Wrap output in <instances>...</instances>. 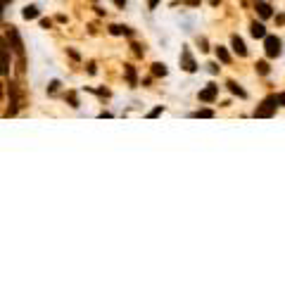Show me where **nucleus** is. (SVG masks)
<instances>
[{
    "mask_svg": "<svg viewBox=\"0 0 285 285\" xmlns=\"http://www.w3.org/2000/svg\"><path fill=\"white\" fill-rule=\"evenodd\" d=\"M183 2H188V5H200V0H183Z\"/></svg>",
    "mask_w": 285,
    "mask_h": 285,
    "instance_id": "5701e85b",
    "label": "nucleus"
},
{
    "mask_svg": "<svg viewBox=\"0 0 285 285\" xmlns=\"http://www.w3.org/2000/svg\"><path fill=\"white\" fill-rule=\"evenodd\" d=\"M254 10H257V15H259L262 19H268L271 15H273V12H271V5L264 2V0H257V2H254Z\"/></svg>",
    "mask_w": 285,
    "mask_h": 285,
    "instance_id": "423d86ee",
    "label": "nucleus"
},
{
    "mask_svg": "<svg viewBox=\"0 0 285 285\" xmlns=\"http://www.w3.org/2000/svg\"><path fill=\"white\" fill-rule=\"evenodd\" d=\"M10 41H12V50L19 55V69H24V45H21V38H19V31L10 26Z\"/></svg>",
    "mask_w": 285,
    "mask_h": 285,
    "instance_id": "f03ea898",
    "label": "nucleus"
},
{
    "mask_svg": "<svg viewBox=\"0 0 285 285\" xmlns=\"http://www.w3.org/2000/svg\"><path fill=\"white\" fill-rule=\"evenodd\" d=\"M124 71H126V79H128V86H136V71H133V67L126 64Z\"/></svg>",
    "mask_w": 285,
    "mask_h": 285,
    "instance_id": "f8f14e48",
    "label": "nucleus"
},
{
    "mask_svg": "<svg viewBox=\"0 0 285 285\" xmlns=\"http://www.w3.org/2000/svg\"><path fill=\"white\" fill-rule=\"evenodd\" d=\"M181 67H183L185 71H190V74L197 71V64H195V60H193V55H190L188 48H183V50H181Z\"/></svg>",
    "mask_w": 285,
    "mask_h": 285,
    "instance_id": "20e7f679",
    "label": "nucleus"
},
{
    "mask_svg": "<svg viewBox=\"0 0 285 285\" xmlns=\"http://www.w3.org/2000/svg\"><path fill=\"white\" fill-rule=\"evenodd\" d=\"M57 86H60V81H53V83H50V93H55V90H57Z\"/></svg>",
    "mask_w": 285,
    "mask_h": 285,
    "instance_id": "412c9836",
    "label": "nucleus"
},
{
    "mask_svg": "<svg viewBox=\"0 0 285 285\" xmlns=\"http://www.w3.org/2000/svg\"><path fill=\"white\" fill-rule=\"evenodd\" d=\"M216 57H219V60L224 62V64H228V62H231V55L226 53V48H221V45L216 48Z\"/></svg>",
    "mask_w": 285,
    "mask_h": 285,
    "instance_id": "9b49d317",
    "label": "nucleus"
},
{
    "mask_svg": "<svg viewBox=\"0 0 285 285\" xmlns=\"http://www.w3.org/2000/svg\"><path fill=\"white\" fill-rule=\"evenodd\" d=\"M254 67H257V71H259V74H264V76H266V74H268V64H266V62H264V60H262V62H257Z\"/></svg>",
    "mask_w": 285,
    "mask_h": 285,
    "instance_id": "dca6fc26",
    "label": "nucleus"
},
{
    "mask_svg": "<svg viewBox=\"0 0 285 285\" xmlns=\"http://www.w3.org/2000/svg\"><path fill=\"white\" fill-rule=\"evenodd\" d=\"M216 95H219V86L209 83L204 90H200V102H214V100H216Z\"/></svg>",
    "mask_w": 285,
    "mask_h": 285,
    "instance_id": "39448f33",
    "label": "nucleus"
},
{
    "mask_svg": "<svg viewBox=\"0 0 285 285\" xmlns=\"http://www.w3.org/2000/svg\"><path fill=\"white\" fill-rule=\"evenodd\" d=\"M231 45H233V50L240 55V57H245V55H247V48H245V43H243V38H240V36H233Z\"/></svg>",
    "mask_w": 285,
    "mask_h": 285,
    "instance_id": "0eeeda50",
    "label": "nucleus"
},
{
    "mask_svg": "<svg viewBox=\"0 0 285 285\" xmlns=\"http://www.w3.org/2000/svg\"><path fill=\"white\" fill-rule=\"evenodd\" d=\"M162 109H164V107H155V109L150 112V117H157V114H162Z\"/></svg>",
    "mask_w": 285,
    "mask_h": 285,
    "instance_id": "aec40b11",
    "label": "nucleus"
},
{
    "mask_svg": "<svg viewBox=\"0 0 285 285\" xmlns=\"http://www.w3.org/2000/svg\"><path fill=\"white\" fill-rule=\"evenodd\" d=\"M21 17H24V19H36V17H38V7H36V5H29V7H24Z\"/></svg>",
    "mask_w": 285,
    "mask_h": 285,
    "instance_id": "1a4fd4ad",
    "label": "nucleus"
},
{
    "mask_svg": "<svg viewBox=\"0 0 285 285\" xmlns=\"http://www.w3.org/2000/svg\"><path fill=\"white\" fill-rule=\"evenodd\" d=\"M10 2H12V0H5V5H10Z\"/></svg>",
    "mask_w": 285,
    "mask_h": 285,
    "instance_id": "393cba45",
    "label": "nucleus"
},
{
    "mask_svg": "<svg viewBox=\"0 0 285 285\" xmlns=\"http://www.w3.org/2000/svg\"><path fill=\"white\" fill-rule=\"evenodd\" d=\"M69 102H71V107H79V100H76V95H74V93H69Z\"/></svg>",
    "mask_w": 285,
    "mask_h": 285,
    "instance_id": "a211bd4d",
    "label": "nucleus"
},
{
    "mask_svg": "<svg viewBox=\"0 0 285 285\" xmlns=\"http://www.w3.org/2000/svg\"><path fill=\"white\" fill-rule=\"evenodd\" d=\"M109 31H112V34H114V36H122V34H131V31H128V29H126V26H119V24H114V26H109Z\"/></svg>",
    "mask_w": 285,
    "mask_h": 285,
    "instance_id": "4468645a",
    "label": "nucleus"
},
{
    "mask_svg": "<svg viewBox=\"0 0 285 285\" xmlns=\"http://www.w3.org/2000/svg\"><path fill=\"white\" fill-rule=\"evenodd\" d=\"M152 74H155V76H166V67L157 62V64H152Z\"/></svg>",
    "mask_w": 285,
    "mask_h": 285,
    "instance_id": "ddd939ff",
    "label": "nucleus"
},
{
    "mask_svg": "<svg viewBox=\"0 0 285 285\" xmlns=\"http://www.w3.org/2000/svg\"><path fill=\"white\" fill-rule=\"evenodd\" d=\"M41 26H43V29H50V26H53V21H50V19H43V21H41Z\"/></svg>",
    "mask_w": 285,
    "mask_h": 285,
    "instance_id": "6ab92c4d",
    "label": "nucleus"
},
{
    "mask_svg": "<svg viewBox=\"0 0 285 285\" xmlns=\"http://www.w3.org/2000/svg\"><path fill=\"white\" fill-rule=\"evenodd\" d=\"M264 48H266L268 57H278V55L283 53V48H281V38H278V36H266V38H264Z\"/></svg>",
    "mask_w": 285,
    "mask_h": 285,
    "instance_id": "7ed1b4c3",
    "label": "nucleus"
},
{
    "mask_svg": "<svg viewBox=\"0 0 285 285\" xmlns=\"http://www.w3.org/2000/svg\"><path fill=\"white\" fill-rule=\"evenodd\" d=\"M228 90H231L233 95H238V98H247V93H245V90L240 88V86H238L235 81H228Z\"/></svg>",
    "mask_w": 285,
    "mask_h": 285,
    "instance_id": "9d476101",
    "label": "nucleus"
},
{
    "mask_svg": "<svg viewBox=\"0 0 285 285\" xmlns=\"http://www.w3.org/2000/svg\"><path fill=\"white\" fill-rule=\"evenodd\" d=\"M276 100H278V105L285 107V93H278V95H276Z\"/></svg>",
    "mask_w": 285,
    "mask_h": 285,
    "instance_id": "f3484780",
    "label": "nucleus"
},
{
    "mask_svg": "<svg viewBox=\"0 0 285 285\" xmlns=\"http://www.w3.org/2000/svg\"><path fill=\"white\" fill-rule=\"evenodd\" d=\"M252 36L254 38H266V29H264V24H257V21H252Z\"/></svg>",
    "mask_w": 285,
    "mask_h": 285,
    "instance_id": "6e6552de",
    "label": "nucleus"
},
{
    "mask_svg": "<svg viewBox=\"0 0 285 285\" xmlns=\"http://www.w3.org/2000/svg\"><path fill=\"white\" fill-rule=\"evenodd\" d=\"M276 105H278V100H276V95H271V98H266V100L262 102V107L254 109V117H257V119H268V117H273V114H276Z\"/></svg>",
    "mask_w": 285,
    "mask_h": 285,
    "instance_id": "f257e3e1",
    "label": "nucleus"
},
{
    "mask_svg": "<svg viewBox=\"0 0 285 285\" xmlns=\"http://www.w3.org/2000/svg\"><path fill=\"white\" fill-rule=\"evenodd\" d=\"M114 5H117V7H124V5H126V0H114Z\"/></svg>",
    "mask_w": 285,
    "mask_h": 285,
    "instance_id": "4be33fe9",
    "label": "nucleus"
},
{
    "mask_svg": "<svg viewBox=\"0 0 285 285\" xmlns=\"http://www.w3.org/2000/svg\"><path fill=\"white\" fill-rule=\"evenodd\" d=\"M193 117H202V119H212L214 117V112L212 109H197L195 114H193Z\"/></svg>",
    "mask_w": 285,
    "mask_h": 285,
    "instance_id": "2eb2a0df",
    "label": "nucleus"
},
{
    "mask_svg": "<svg viewBox=\"0 0 285 285\" xmlns=\"http://www.w3.org/2000/svg\"><path fill=\"white\" fill-rule=\"evenodd\" d=\"M209 2H212V5H219V0H209Z\"/></svg>",
    "mask_w": 285,
    "mask_h": 285,
    "instance_id": "b1692460",
    "label": "nucleus"
}]
</instances>
